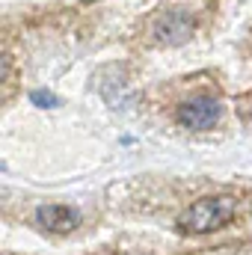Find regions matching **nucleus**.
Listing matches in <instances>:
<instances>
[{
  "instance_id": "1",
  "label": "nucleus",
  "mask_w": 252,
  "mask_h": 255,
  "mask_svg": "<svg viewBox=\"0 0 252 255\" xmlns=\"http://www.w3.org/2000/svg\"><path fill=\"white\" fill-rule=\"evenodd\" d=\"M235 211H238V202L232 196H205V199L193 202L178 217V229L187 235H208V232L229 226Z\"/></svg>"
},
{
  "instance_id": "2",
  "label": "nucleus",
  "mask_w": 252,
  "mask_h": 255,
  "mask_svg": "<svg viewBox=\"0 0 252 255\" xmlns=\"http://www.w3.org/2000/svg\"><path fill=\"white\" fill-rule=\"evenodd\" d=\"M196 30V18L190 15L187 9H160L151 21V39L157 45H181L187 42Z\"/></svg>"
},
{
  "instance_id": "3",
  "label": "nucleus",
  "mask_w": 252,
  "mask_h": 255,
  "mask_svg": "<svg viewBox=\"0 0 252 255\" xmlns=\"http://www.w3.org/2000/svg\"><path fill=\"white\" fill-rule=\"evenodd\" d=\"M223 116V104L220 98L208 95V92H199V95H190L187 101L178 104V125L190 128V130H211V128L220 122Z\"/></svg>"
},
{
  "instance_id": "4",
  "label": "nucleus",
  "mask_w": 252,
  "mask_h": 255,
  "mask_svg": "<svg viewBox=\"0 0 252 255\" xmlns=\"http://www.w3.org/2000/svg\"><path fill=\"white\" fill-rule=\"evenodd\" d=\"M36 223L48 232L65 235L80 226V211L71 205H42V208H36Z\"/></svg>"
},
{
  "instance_id": "5",
  "label": "nucleus",
  "mask_w": 252,
  "mask_h": 255,
  "mask_svg": "<svg viewBox=\"0 0 252 255\" xmlns=\"http://www.w3.org/2000/svg\"><path fill=\"white\" fill-rule=\"evenodd\" d=\"M30 101H33L36 107H57V104H60V98H57L54 92H48V89H36V92H30Z\"/></svg>"
},
{
  "instance_id": "6",
  "label": "nucleus",
  "mask_w": 252,
  "mask_h": 255,
  "mask_svg": "<svg viewBox=\"0 0 252 255\" xmlns=\"http://www.w3.org/2000/svg\"><path fill=\"white\" fill-rule=\"evenodd\" d=\"M83 3H92V0H83Z\"/></svg>"
}]
</instances>
